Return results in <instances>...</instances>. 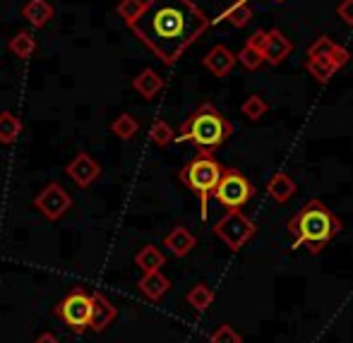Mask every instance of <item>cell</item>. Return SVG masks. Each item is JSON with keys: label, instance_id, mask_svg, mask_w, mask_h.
<instances>
[{"label": "cell", "instance_id": "1", "mask_svg": "<svg viewBox=\"0 0 353 343\" xmlns=\"http://www.w3.org/2000/svg\"><path fill=\"white\" fill-rule=\"evenodd\" d=\"M130 29L163 65H176L210 29V17L195 0H144L140 17Z\"/></svg>", "mask_w": 353, "mask_h": 343}, {"label": "cell", "instance_id": "2", "mask_svg": "<svg viewBox=\"0 0 353 343\" xmlns=\"http://www.w3.org/2000/svg\"><path fill=\"white\" fill-rule=\"evenodd\" d=\"M344 228L334 211L320 200H307L301 211L288 221V233L296 238V247L305 245L312 255H320L332 238H336Z\"/></svg>", "mask_w": 353, "mask_h": 343}, {"label": "cell", "instance_id": "3", "mask_svg": "<svg viewBox=\"0 0 353 343\" xmlns=\"http://www.w3.org/2000/svg\"><path fill=\"white\" fill-rule=\"evenodd\" d=\"M233 135V123L219 113L214 103H202L192 111L176 132V142H190L200 152L212 154Z\"/></svg>", "mask_w": 353, "mask_h": 343}, {"label": "cell", "instance_id": "4", "mask_svg": "<svg viewBox=\"0 0 353 343\" xmlns=\"http://www.w3.org/2000/svg\"><path fill=\"white\" fill-rule=\"evenodd\" d=\"M221 171H223L221 163H219L212 154L200 152L192 161H188L185 166L181 168V173H178L183 185L195 192L197 200H200L202 221H205L207 211H210V197H212L214 187H216L219 178H221Z\"/></svg>", "mask_w": 353, "mask_h": 343}, {"label": "cell", "instance_id": "5", "mask_svg": "<svg viewBox=\"0 0 353 343\" xmlns=\"http://www.w3.org/2000/svg\"><path fill=\"white\" fill-rule=\"evenodd\" d=\"M255 195V187L248 180V176H243L238 168H223L221 178H219L216 187H214L212 197L219 202L223 209L233 211V209H243Z\"/></svg>", "mask_w": 353, "mask_h": 343}, {"label": "cell", "instance_id": "6", "mask_svg": "<svg viewBox=\"0 0 353 343\" xmlns=\"http://www.w3.org/2000/svg\"><path fill=\"white\" fill-rule=\"evenodd\" d=\"M255 233H257L255 223H252L250 216H245L241 209H233V211L223 214L216 221V226H214V236L233 252L243 250V245H248V242L255 238Z\"/></svg>", "mask_w": 353, "mask_h": 343}, {"label": "cell", "instance_id": "7", "mask_svg": "<svg viewBox=\"0 0 353 343\" xmlns=\"http://www.w3.org/2000/svg\"><path fill=\"white\" fill-rule=\"evenodd\" d=\"M53 315L68 326V329L82 331L89 329V315H92V293L87 288H74V291L68 293L61 302L56 305Z\"/></svg>", "mask_w": 353, "mask_h": 343}, {"label": "cell", "instance_id": "8", "mask_svg": "<svg viewBox=\"0 0 353 343\" xmlns=\"http://www.w3.org/2000/svg\"><path fill=\"white\" fill-rule=\"evenodd\" d=\"M72 207V197L61 183H48L37 197H34V209L41 214L46 221H61Z\"/></svg>", "mask_w": 353, "mask_h": 343}, {"label": "cell", "instance_id": "9", "mask_svg": "<svg viewBox=\"0 0 353 343\" xmlns=\"http://www.w3.org/2000/svg\"><path fill=\"white\" fill-rule=\"evenodd\" d=\"M65 176L70 178L79 190H87V187H92L94 183L99 180V176H101V166L94 161L92 154L79 152L77 156H74L72 161L65 166Z\"/></svg>", "mask_w": 353, "mask_h": 343}, {"label": "cell", "instance_id": "10", "mask_svg": "<svg viewBox=\"0 0 353 343\" xmlns=\"http://www.w3.org/2000/svg\"><path fill=\"white\" fill-rule=\"evenodd\" d=\"M118 317V310L106 295L101 293H92V315H89V329L101 334L113 324V320Z\"/></svg>", "mask_w": 353, "mask_h": 343}, {"label": "cell", "instance_id": "11", "mask_svg": "<svg viewBox=\"0 0 353 343\" xmlns=\"http://www.w3.org/2000/svg\"><path fill=\"white\" fill-rule=\"evenodd\" d=\"M293 51V43L281 29H270L267 32V43L262 48V58H265L270 65H281Z\"/></svg>", "mask_w": 353, "mask_h": 343}, {"label": "cell", "instance_id": "12", "mask_svg": "<svg viewBox=\"0 0 353 343\" xmlns=\"http://www.w3.org/2000/svg\"><path fill=\"white\" fill-rule=\"evenodd\" d=\"M163 247H166L173 257H188L197 247V238L190 233V228L176 226L163 236Z\"/></svg>", "mask_w": 353, "mask_h": 343}, {"label": "cell", "instance_id": "13", "mask_svg": "<svg viewBox=\"0 0 353 343\" xmlns=\"http://www.w3.org/2000/svg\"><path fill=\"white\" fill-rule=\"evenodd\" d=\"M202 65H205L214 77H226L228 72L236 65V53L228 51L223 43H216L205 58H202Z\"/></svg>", "mask_w": 353, "mask_h": 343}, {"label": "cell", "instance_id": "14", "mask_svg": "<svg viewBox=\"0 0 353 343\" xmlns=\"http://www.w3.org/2000/svg\"><path fill=\"white\" fill-rule=\"evenodd\" d=\"M137 288H140V293L147 298V300L159 302L168 291H171V281H168L161 271H147V274L140 278Z\"/></svg>", "mask_w": 353, "mask_h": 343}, {"label": "cell", "instance_id": "15", "mask_svg": "<svg viewBox=\"0 0 353 343\" xmlns=\"http://www.w3.org/2000/svg\"><path fill=\"white\" fill-rule=\"evenodd\" d=\"M132 89H135V92L140 94L142 98L152 101V98H157L159 94H161V89H163V77L157 72V70L144 67L142 72L137 74L135 79H132Z\"/></svg>", "mask_w": 353, "mask_h": 343}, {"label": "cell", "instance_id": "16", "mask_svg": "<svg viewBox=\"0 0 353 343\" xmlns=\"http://www.w3.org/2000/svg\"><path fill=\"white\" fill-rule=\"evenodd\" d=\"M53 5L48 0H27L22 8V17L32 24L34 29H41L46 27L48 22L53 19Z\"/></svg>", "mask_w": 353, "mask_h": 343}, {"label": "cell", "instance_id": "17", "mask_svg": "<svg viewBox=\"0 0 353 343\" xmlns=\"http://www.w3.org/2000/svg\"><path fill=\"white\" fill-rule=\"evenodd\" d=\"M296 192H298V187L288 173H274V176L270 178V183H267V195H270L276 205H286Z\"/></svg>", "mask_w": 353, "mask_h": 343}, {"label": "cell", "instance_id": "18", "mask_svg": "<svg viewBox=\"0 0 353 343\" xmlns=\"http://www.w3.org/2000/svg\"><path fill=\"white\" fill-rule=\"evenodd\" d=\"M135 264H137V269H142V274H147V271H159L166 264V255H163L157 245H144L135 255Z\"/></svg>", "mask_w": 353, "mask_h": 343}, {"label": "cell", "instance_id": "19", "mask_svg": "<svg viewBox=\"0 0 353 343\" xmlns=\"http://www.w3.org/2000/svg\"><path fill=\"white\" fill-rule=\"evenodd\" d=\"M8 51L12 53L14 58L27 61V58H32L34 53H37V39H34L32 32H17L12 39H10Z\"/></svg>", "mask_w": 353, "mask_h": 343}, {"label": "cell", "instance_id": "20", "mask_svg": "<svg viewBox=\"0 0 353 343\" xmlns=\"http://www.w3.org/2000/svg\"><path fill=\"white\" fill-rule=\"evenodd\" d=\"M24 130V123L19 121V116L10 111L0 113V144H14Z\"/></svg>", "mask_w": 353, "mask_h": 343}, {"label": "cell", "instance_id": "21", "mask_svg": "<svg viewBox=\"0 0 353 343\" xmlns=\"http://www.w3.org/2000/svg\"><path fill=\"white\" fill-rule=\"evenodd\" d=\"M111 132L118 139L128 142V139H132L137 132H140V121H137L135 116H130V113H121V116L111 123Z\"/></svg>", "mask_w": 353, "mask_h": 343}, {"label": "cell", "instance_id": "22", "mask_svg": "<svg viewBox=\"0 0 353 343\" xmlns=\"http://www.w3.org/2000/svg\"><path fill=\"white\" fill-rule=\"evenodd\" d=\"M185 300H188V305L192 307V310H197V312H205L207 307L214 302V291L207 283H195V286L188 291V295H185Z\"/></svg>", "mask_w": 353, "mask_h": 343}, {"label": "cell", "instance_id": "23", "mask_svg": "<svg viewBox=\"0 0 353 343\" xmlns=\"http://www.w3.org/2000/svg\"><path fill=\"white\" fill-rule=\"evenodd\" d=\"M221 19H228V24H231V27L241 29L252 19V8L248 5V0H236V3H233L231 8L221 14Z\"/></svg>", "mask_w": 353, "mask_h": 343}, {"label": "cell", "instance_id": "24", "mask_svg": "<svg viewBox=\"0 0 353 343\" xmlns=\"http://www.w3.org/2000/svg\"><path fill=\"white\" fill-rule=\"evenodd\" d=\"M149 139H152V144H157V147H168L171 142H176V130H173L166 121L159 118V121H154L152 127H149Z\"/></svg>", "mask_w": 353, "mask_h": 343}, {"label": "cell", "instance_id": "25", "mask_svg": "<svg viewBox=\"0 0 353 343\" xmlns=\"http://www.w3.org/2000/svg\"><path fill=\"white\" fill-rule=\"evenodd\" d=\"M334 46L336 43L332 41L330 37L322 34V37H317L315 41L307 46V58H310V61H327L330 63V56H332V51H334Z\"/></svg>", "mask_w": 353, "mask_h": 343}, {"label": "cell", "instance_id": "26", "mask_svg": "<svg viewBox=\"0 0 353 343\" xmlns=\"http://www.w3.org/2000/svg\"><path fill=\"white\" fill-rule=\"evenodd\" d=\"M241 111H243V116H245L248 121H260L262 116H267L270 106H267V101L260 96V94H252V96H248L245 101H243Z\"/></svg>", "mask_w": 353, "mask_h": 343}, {"label": "cell", "instance_id": "27", "mask_svg": "<svg viewBox=\"0 0 353 343\" xmlns=\"http://www.w3.org/2000/svg\"><path fill=\"white\" fill-rule=\"evenodd\" d=\"M305 70L310 72V77H315V82H320V84H327L332 79V74L336 72L327 61H310V58H307V63H305Z\"/></svg>", "mask_w": 353, "mask_h": 343}, {"label": "cell", "instance_id": "28", "mask_svg": "<svg viewBox=\"0 0 353 343\" xmlns=\"http://www.w3.org/2000/svg\"><path fill=\"white\" fill-rule=\"evenodd\" d=\"M142 8H144V0H121L116 10H118V14H121L123 22L130 27V24L135 22L137 17H140Z\"/></svg>", "mask_w": 353, "mask_h": 343}, {"label": "cell", "instance_id": "29", "mask_svg": "<svg viewBox=\"0 0 353 343\" xmlns=\"http://www.w3.org/2000/svg\"><path fill=\"white\" fill-rule=\"evenodd\" d=\"M236 63H241L245 70H250V72H255L257 67L265 63V58H262V53H257V51H252V48H248V46H243L241 51H238V56H236Z\"/></svg>", "mask_w": 353, "mask_h": 343}, {"label": "cell", "instance_id": "30", "mask_svg": "<svg viewBox=\"0 0 353 343\" xmlns=\"http://www.w3.org/2000/svg\"><path fill=\"white\" fill-rule=\"evenodd\" d=\"M210 343H243V336L231 324H221L212 331Z\"/></svg>", "mask_w": 353, "mask_h": 343}, {"label": "cell", "instance_id": "31", "mask_svg": "<svg viewBox=\"0 0 353 343\" xmlns=\"http://www.w3.org/2000/svg\"><path fill=\"white\" fill-rule=\"evenodd\" d=\"M349 61H351L349 48H344L341 43H336L334 51H332V56H330V65L334 67V70H341V67L349 65Z\"/></svg>", "mask_w": 353, "mask_h": 343}, {"label": "cell", "instance_id": "32", "mask_svg": "<svg viewBox=\"0 0 353 343\" xmlns=\"http://www.w3.org/2000/svg\"><path fill=\"white\" fill-rule=\"evenodd\" d=\"M336 14H339L341 22L353 27V0H341V3L336 5Z\"/></svg>", "mask_w": 353, "mask_h": 343}, {"label": "cell", "instance_id": "33", "mask_svg": "<svg viewBox=\"0 0 353 343\" xmlns=\"http://www.w3.org/2000/svg\"><path fill=\"white\" fill-rule=\"evenodd\" d=\"M265 43H267V32H265V29H257V32L252 34V37L245 41V46H248V48H252V51H257V53H262Z\"/></svg>", "mask_w": 353, "mask_h": 343}, {"label": "cell", "instance_id": "34", "mask_svg": "<svg viewBox=\"0 0 353 343\" xmlns=\"http://www.w3.org/2000/svg\"><path fill=\"white\" fill-rule=\"evenodd\" d=\"M34 343H61V341H58L56 336H53V334H48V331H46V334H41V336H39V339L34 341Z\"/></svg>", "mask_w": 353, "mask_h": 343}, {"label": "cell", "instance_id": "35", "mask_svg": "<svg viewBox=\"0 0 353 343\" xmlns=\"http://www.w3.org/2000/svg\"><path fill=\"white\" fill-rule=\"evenodd\" d=\"M274 3H283V0H274Z\"/></svg>", "mask_w": 353, "mask_h": 343}]
</instances>
